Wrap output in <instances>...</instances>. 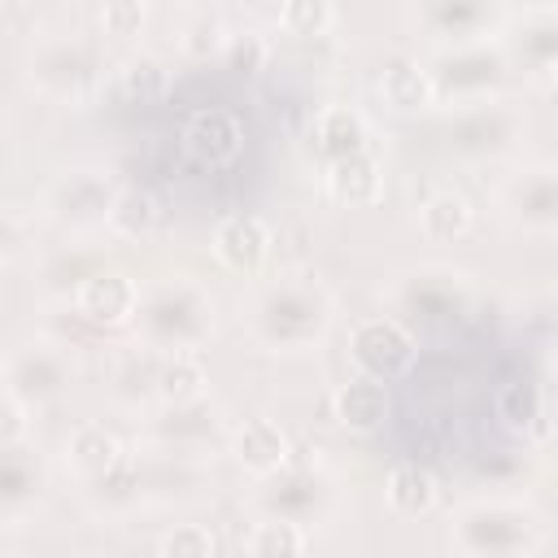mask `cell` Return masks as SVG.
<instances>
[{
  "label": "cell",
  "mask_w": 558,
  "mask_h": 558,
  "mask_svg": "<svg viewBox=\"0 0 558 558\" xmlns=\"http://www.w3.org/2000/svg\"><path fill=\"white\" fill-rule=\"evenodd\" d=\"M349 357L371 379H392L414 362V336L397 318H366L349 336Z\"/></svg>",
  "instance_id": "cell-4"
},
{
  "label": "cell",
  "mask_w": 558,
  "mask_h": 558,
  "mask_svg": "<svg viewBox=\"0 0 558 558\" xmlns=\"http://www.w3.org/2000/svg\"><path fill=\"white\" fill-rule=\"evenodd\" d=\"M157 549H161V554H192V558H205V554H214V549H218V541H214V532H209V527H201V523H183V527H179V532H170Z\"/></svg>",
  "instance_id": "cell-28"
},
{
  "label": "cell",
  "mask_w": 558,
  "mask_h": 558,
  "mask_svg": "<svg viewBox=\"0 0 558 558\" xmlns=\"http://www.w3.org/2000/svg\"><path fill=\"white\" fill-rule=\"evenodd\" d=\"M423 13L432 26V39L466 48L484 39L493 22V0H423Z\"/></svg>",
  "instance_id": "cell-9"
},
{
  "label": "cell",
  "mask_w": 558,
  "mask_h": 558,
  "mask_svg": "<svg viewBox=\"0 0 558 558\" xmlns=\"http://www.w3.org/2000/svg\"><path fill=\"white\" fill-rule=\"evenodd\" d=\"M336 405V418L349 427V432H375L388 414V392H384V379H371V375H357L349 384L336 388L331 397Z\"/></svg>",
  "instance_id": "cell-14"
},
{
  "label": "cell",
  "mask_w": 558,
  "mask_h": 558,
  "mask_svg": "<svg viewBox=\"0 0 558 558\" xmlns=\"http://www.w3.org/2000/svg\"><path fill=\"white\" fill-rule=\"evenodd\" d=\"M471 227H475V209H471V201H466L462 192H453V187H440V192H432V196L418 205V231H423V240H432V244H453V240H462Z\"/></svg>",
  "instance_id": "cell-13"
},
{
  "label": "cell",
  "mask_w": 558,
  "mask_h": 558,
  "mask_svg": "<svg viewBox=\"0 0 558 558\" xmlns=\"http://www.w3.org/2000/svg\"><path fill=\"white\" fill-rule=\"evenodd\" d=\"M523 35H527L523 39V65H527V74L549 78V70H554V13L549 9H536Z\"/></svg>",
  "instance_id": "cell-23"
},
{
  "label": "cell",
  "mask_w": 558,
  "mask_h": 558,
  "mask_svg": "<svg viewBox=\"0 0 558 558\" xmlns=\"http://www.w3.org/2000/svg\"><path fill=\"white\" fill-rule=\"evenodd\" d=\"M327 318H331V305L318 292V283H292V279H283L257 305V336L266 344H275V349H301V344H310V340L323 336Z\"/></svg>",
  "instance_id": "cell-2"
},
{
  "label": "cell",
  "mask_w": 558,
  "mask_h": 558,
  "mask_svg": "<svg viewBox=\"0 0 558 558\" xmlns=\"http://www.w3.org/2000/svg\"><path fill=\"white\" fill-rule=\"evenodd\" d=\"M510 209L519 214L523 231H554V218H558L554 170H549V166L523 170V179L510 187Z\"/></svg>",
  "instance_id": "cell-12"
},
{
  "label": "cell",
  "mask_w": 558,
  "mask_h": 558,
  "mask_svg": "<svg viewBox=\"0 0 558 558\" xmlns=\"http://www.w3.org/2000/svg\"><path fill=\"white\" fill-rule=\"evenodd\" d=\"M183 148H187L196 161L222 166V161H231V157L240 153V122H235L231 113H222V109H209V113H201V118L187 126Z\"/></svg>",
  "instance_id": "cell-15"
},
{
  "label": "cell",
  "mask_w": 558,
  "mask_h": 558,
  "mask_svg": "<svg viewBox=\"0 0 558 558\" xmlns=\"http://www.w3.org/2000/svg\"><path fill=\"white\" fill-rule=\"evenodd\" d=\"M135 314L144 318V331H148L153 344L192 349V340L209 327L214 305H209V296H205L196 283L174 279V288H161L153 301L140 296V310H135Z\"/></svg>",
  "instance_id": "cell-3"
},
{
  "label": "cell",
  "mask_w": 558,
  "mask_h": 558,
  "mask_svg": "<svg viewBox=\"0 0 558 558\" xmlns=\"http://www.w3.org/2000/svg\"><path fill=\"white\" fill-rule=\"evenodd\" d=\"M279 26L296 39H314L331 26V0H283L279 4Z\"/></svg>",
  "instance_id": "cell-24"
},
{
  "label": "cell",
  "mask_w": 558,
  "mask_h": 558,
  "mask_svg": "<svg viewBox=\"0 0 558 558\" xmlns=\"http://www.w3.org/2000/svg\"><path fill=\"white\" fill-rule=\"evenodd\" d=\"M497 418L501 427L519 436H536L541 445L549 440V392L532 379H510L497 392Z\"/></svg>",
  "instance_id": "cell-10"
},
{
  "label": "cell",
  "mask_w": 558,
  "mask_h": 558,
  "mask_svg": "<svg viewBox=\"0 0 558 558\" xmlns=\"http://www.w3.org/2000/svg\"><path fill=\"white\" fill-rule=\"evenodd\" d=\"M144 17H148L144 0H105V9H100V26H105V35H113V39L140 35V31H144Z\"/></svg>",
  "instance_id": "cell-27"
},
{
  "label": "cell",
  "mask_w": 558,
  "mask_h": 558,
  "mask_svg": "<svg viewBox=\"0 0 558 558\" xmlns=\"http://www.w3.org/2000/svg\"><path fill=\"white\" fill-rule=\"evenodd\" d=\"M314 148H318L323 161L366 148V122H362V113L357 109H344V105L323 109L318 122H314Z\"/></svg>",
  "instance_id": "cell-16"
},
{
  "label": "cell",
  "mask_w": 558,
  "mask_h": 558,
  "mask_svg": "<svg viewBox=\"0 0 558 558\" xmlns=\"http://www.w3.org/2000/svg\"><path fill=\"white\" fill-rule=\"evenodd\" d=\"M288 453H292V445L275 418H248L235 432V458L248 475H275L288 462Z\"/></svg>",
  "instance_id": "cell-11"
},
{
  "label": "cell",
  "mask_w": 558,
  "mask_h": 558,
  "mask_svg": "<svg viewBox=\"0 0 558 558\" xmlns=\"http://www.w3.org/2000/svg\"><path fill=\"white\" fill-rule=\"evenodd\" d=\"M323 187L336 205H375L384 196V170L371 148L323 161Z\"/></svg>",
  "instance_id": "cell-8"
},
{
  "label": "cell",
  "mask_w": 558,
  "mask_h": 558,
  "mask_svg": "<svg viewBox=\"0 0 558 558\" xmlns=\"http://www.w3.org/2000/svg\"><path fill=\"white\" fill-rule=\"evenodd\" d=\"M310 545V536H305V527L301 523H257V532L244 541V549L248 554H301Z\"/></svg>",
  "instance_id": "cell-25"
},
{
  "label": "cell",
  "mask_w": 558,
  "mask_h": 558,
  "mask_svg": "<svg viewBox=\"0 0 558 558\" xmlns=\"http://www.w3.org/2000/svg\"><path fill=\"white\" fill-rule=\"evenodd\" d=\"M26 432H31V418L22 397H0V449H13Z\"/></svg>",
  "instance_id": "cell-29"
},
{
  "label": "cell",
  "mask_w": 558,
  "mask_h": 558,
  "mask_svg": "<svg viewBox=\"0 0 558 558\" xmlns=\"http://www.w3.org/2000/svg\"><path fill=\"white\" fill-rule=\"evenodd\" d=\"M379 96H384L388 109L410 113V109H427V105L436 100V87H432V74H427L423 65L397 61V65H388V70L379 74Z\"/></svg>",
  "instance_id": "cell-17"
},
{
  "label": "cell",
  "mask_w": 558,
  "mask_h": 558,
  "mask_svg": "<svg viewBox=\"0 0 558 558\" xmlns=\"http://www.w3.org/2000/svg\"><path fill=\"white\" fill-rule=\"evenodd\" d=\"M153 218H157L153 196L131 192V196H113V209H109V218H105V222H113L122 235H140V231H148V227H153Z\"/></svg>",
  "instance_id": "cell-26"
},
{
  "label": "cell",
  "mask_w": 558,
  "mask_h": 558,
  "mask_svg": "<svg viewBox=\"0 0 558 558\" xmlns=\"http://www.w3.org/2000/svg\"><path fill=\"white\" fill-rule=\"evenodd\" d=\"M118 458H122V445H118V436L105 432L100 423H83V427L70 436V466H74L78 475H92V480H96V475L113 471Z\"/></svg>",
  "instance_id": "cell-21"
},
{
  "label": "cell",
  "mask_w": 558,
  "mask_h": 558,
  "mask_svg": "<svg viewBox=\"0 0 558 558\" xmlns=\"http://www.w3.org/2000/svg\"><path fill=\"white\" fill-rule=\"evenodd\" d=\"M209 48H218V26H214V22H196V26H187V35H183V52L205 57Z\"/></svg>",
  "instance_id": "cell-30"
},
{
  "label": "cell",
  "mask_w": 558,
  "mask_h": 558,
  "mask_svg": "<svg viewBox=\"0 0 558 558\" xmlns=\"http://www.w3.org/2000/svg\"><path fill=\"white\" fill-rule=\"evenodd\" d=\"M157 392H161V401L166 405H174V410H183V405H192V401H201L205 397V371L192 362V357H174L161 375H157Z\"/></svg>",
  "instance_id": "cell-22"
},
{
  "label": "cell",
  "mask_w": 558,
  "mask_h": 558,
  "mask_svg": "<svg viewBox=\"0 0 558 558\" xmlns=\"http://www.w3.org/2000/svg\"><path fill=\"white\" fill-rule=\"evenodd\" d=\"M449 135L462 153H501L519 135V113L506 109L501 100H475L462 105L458 126H449Z\"/></svg>",
  "instance_id": "cell-6"
},
{
  "label": "cell",
  "mask_w": 558,
  "mask_h": 558,
  "mask_svg": "<svg viewBox=\"0 0 558 558\" xmlns=\"http://www.w3.org/2000/svg\"><path fill=\"white\" fill-rule=\"evenodd\" d=\"M384 497H388V506H392L397 514L418 519V514H427V510L436 506L440 488H436L432 471H423V466H397V471H388Z\"/></svg>",
  "instance_id": "cell-20"
},
{
  "label": "cell",
  "mask_w": 558,
  "mask_h": 558,
  "mask_svg": "<svg viewBox=\"0 0 558 558\" xmlns=\"http://www.w3.org/2000/svg\"><path fill=\"white\" fill-rule=\"evenodd\" d=\"M214 257L231 275H257L270 257V227L253 214H231L214 231Z\"/></svg>",
  "instance_id": "cell-7"
},
{
  "label": "cell",
  "mask_w": 558,
  "mask_h": 558,
  "mask_svg": "<svg viewBox=\"0 0 558 558\" xmlns=\"http://www.w3.org/2000/svg\"><path fill=\"white\" fill-rule=\"evenodd\" d=\"M545 541V519L519 501H480L453 523V545L466 554H536Z\"/></svg>",
  "instance_id": "cell-1"
},
{
  "label": "cell",
  "mask_w": 558,
  "mask_h": 558,
  "mask_svg": "<svg viewBox=\"0 0 558 558\" xmlns=\"http://www.w3.org/2000/svg\"><path fill=\"white\" fill-rule=\"evenodd\" d=\"M57 201L65 205L61 214L70 222H105L109 209H113V192L105 179L96 174H70L61 187H57Z\"/></svg>",
  "instance_id": "cell-19"
},
{
  "label": "cell",
  "mask_w": 558,
  "mask_h": 558,
  "mask_svg": "<svg viewBox=\"0 0 558 558\" xmlns=\"http://www.w3.org/2000/svg\"><path fill=\"white\" fill-rule=\"evenodd\" d=\"M9 388H13V397H22V401H26V397H48V392H57V388H61V357L48 353L44 344L17 353V357L9 362Z\"/></svg>",
  "instance_id": "cell-18"
},
{
  "label": "cell",
  "mask_w": 558,
  "mask_h": 558,
  "mask_svg": "<svg viewBox=\"0 0 558 558\" xmlns=\"http://www.w3.org/2000/svg\"><path fill=\"white\" fill-rule=\"evenodd\" d=\"M74 310L87 318V323H100V327H122L135 318L140 310V283L122 270H100V275H87L78 288H74Z\"/></svg>",
  "instance_id": "cell-5"
}]
</instances>
